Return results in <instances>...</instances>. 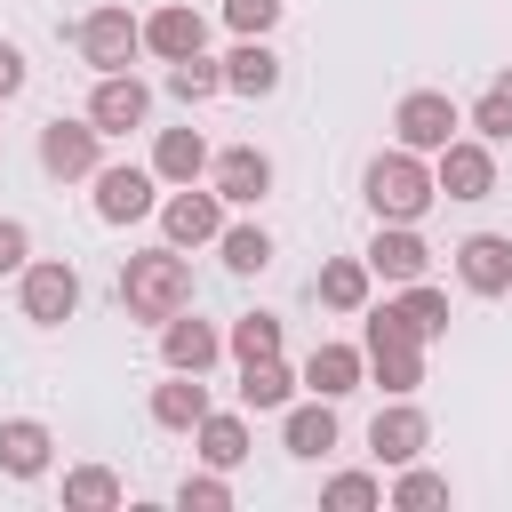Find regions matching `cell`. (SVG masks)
<instances>
[{"mask_svg":"<svg viewBox=\"0 0 512 512\" xmlns=\"http://www.w3.org/2000/svg\"><path fill=\"white\" fill-rule=\"evenodd\" d=\"M120 312L128 320H176L192 312V264L176 248H144L120 264Z\"/></svg>","mask_w":512,"mask_h":512,"instance_id":"6da1fadb","label":"cell"},{"mask_svg":"<svg viewBox=\"0 0 512 512\" xmlns=\"http://www.w3.org/2000/svg\"><path fill=\"white\" fill-rule=\"evenodd\" d=\"M360 192H368V208H376V224H416L432 200H440V184H432V168L400 144V152H376L368 160V176H360Z\"/></svg>","mask_w":512,"mask_h":512,"instance_id":"7a4b0ae2","label":"cell"},{"mask_svg":"<svg viewBox=\"0 0 512 512\" xmlns=\"http://www.w3.org/2000/svg\"><path fill=\"white\" fill-rule=\"evenodd\" d=\"M360 352H368V376H376L392 400H408V392L424 384V336L408 328V312H400V304H376V312H368Z\"/></svg>","mask_w":512,"mask_h":512,"instance_id":"3957f363","label":"cell"},{"mask_svg":"<svg viewBox=\"0 0 512 512\" xmlns=\"http://www.w3.org/2000/svg\"><path fill=\"white\" fill-rule=\"evenodd\" d=\"M72 312H80V272H72L64 256L24 264V320H32V328H64Z\"/></svg>","mask_w":512,"mask_h":512,"instance_id":"277c9868","label":"cell"},{"mask_svg":"<svg viewBox=\"0 0 512 512\" xmlns=\"http://www.w3.org/2000/svg\"><path fill=\"white\" fill-rule=\"evenodd\" d=\"M392 136H400L408 152H440V144H456V104H448L440 88H408L400 112H392Z\"/></svg>","mask_w":512,"mask_h":512,"instance_id":"5b68a950","label":"cell"},{"mask_svg":"<svg viewBox=\"0 0 512 512\" xmlns=\"http://www.w3.org/2000/svg\"><path fill=\"white\" fill-rule=\"evenodd\" d=\"M96 144H104V128H96V120H48V128H40V168H48L56 184L96 176Z\"/></svg>","mask_w":512,"mask_h":512,"instance_id":"8992f818","label":"cell"},{"mask_svg":"<svg viewBox=\"0 0 512 512\" xmlns=\"http://www.w3.org/2000/svg\"><path fill=\"white\" fill-rule=\"evenodd\" d=\"M136 48H144V24H136L128 8H96V16L80 24V56H88L96 72H128Z\"/></svg>","mask_w":512,"mask_h":512,"instance_id":"52a82bcc","label":"cell"},{"mask_svg":"<svg viewBox=\"0 0 512 512\" xmlns=\"http://www.w3.org/2000/svg\"><path fill=\"white\" fill-rule=\"evenodd\" d=\"M424 448H432V424H424V408H408V400L376 408V424H368V456H376V464H416Z\"/></svg>","mask_w":512,"mask_h":512,"instance_id":"ba28073f","label":"cell"},{"mask_svg":"<svg viewBox=\"0 0 512 512\" xmlns=\"http://www.w3.org/2000/svg\"><path fill=\"white\" fill-rule=\"evenodd\" d=\"M144 112H152V88H144L136 72H104V80H96V96H88V120H96L104 136L144 128Z\"/></svg>","mask_w":512,"mask_h":512,"instance_id":"9c48e42d","label":"cell"},{"mask_svg":"<svg viewBox=\"0 0 512 512\" xmlns=\"http://www.w3.org/2000/svg\"><path fill=\"white\" fill-rule=\"evenodd\" d=\"M432 184L448 192V200H488L496 192V152L488 144H440V168H432Z\"/></svg>","mask_w":512,"mask_h":512,"instance_id":"30bf717a","label":"cell"},{"mask_svg":"<svg viewBox=\"0 0 512 512\" xmlns=\"http://www.w3.org/2000/svg\"><path fill=\"white\" fill-rule=\"evenodd\" d=\"M160 224H168V248H200V240H216L224 232V192H176L168 208H160Z\"/></svg>","mask_w":512,"mask_h":512,"instance_id":"8fae6325","label":"cell"},{"mask_svg":"<svg viewBox=\"0 0 512 512\" xmlns=\"http://www.w3.org/2000/svg\"><path fill=\"white\" fill-rule=\"evenodd\" d=\"M456 272H464L472 296H504V288H512V240H504V232H472V240L456 248Z\"/></svg>","mask_w":512,"mask_h":512,"instance_id":"7c38bea8","label":"cell"},{"mask_svg":"<svg viewBox=\"0 0 512 512\" xmlns=\"http://www.w3.org/2000/svg\"><path fill=\"white\" fill-rule=\"evenodd\" d=\"M208 168H216V192H224L232 208H256V200L272 192V160H264L256 144H232V152H216Z\"/></svg>","mask_w":512,"mask_h":512,"instance_id":"4fadbf2b","label":"cell"},{"mask_svg":"<svg viewBox=\"0 0 512 512\" xmlns=\"http://www.w3.org/2000/svg\"><path fill=\"white\" fill-rule=\"evenodd\" d=\"M96 216L104 224L152 216V168H96Z\"/></svg>","mask_w":512,"mask_h":512,"instance_id":"5bb4252c","label":"cell"},{"mask_svg":"<svg viewBox=\"0 0 512 512\" xmlns=\"http://www.w3.org/2000/svg\"><path fill=\"white\" fill-rule=\"evenodd\" d=\"M424 264H432V248L416 240V224H376V240H368V272H384V280H424Z\"/></svg>","mask_w":512,"mask_h":512,"instance_id":"9a60e30c","label":"cell"},{"mask_svg":"<svg viewBox=\"0 0 512 512\" xmlns=\"http://www.w3.org/2000/svg\"><path fill=\"white\" fill-rule=\"evenodd\" d=\"M200 416H208V384L192 368H168V384H152V424L160 432H200Z\"/></svg>","mask_w":512,"mask_h":512,"instance_id":"2e32d148","label":"cell"},{"mask_svg":"<svg viewBox=\"0 0 512 512\" xmlns=\"http://www.w3.org/2000/svg\"><path fill=\"white\" fill-rule=\"evenodd\" d=\"M216 352H224V336H216L208 320H184V312H176V320H160V360H168V368L208 376V368H216Z\"/></svg>","mask_w":512,"mask_h":512,"instance_id":"e0dca14e","label":"cell"},{"mask_svg":"<svg viewBox=\"0 0 512 512\" xmlns=\"http://www.w3.org/2000/svg\"><path fill=\"white\" fill-rule=\"evenodd\" d=\"M48 448H56V440H48L40 416H8V424H0V472H8V480H40V472H48Z\"/></svg>","mask_w":512,"mask_h":512,"instance_id":"ac0fdd59","label":"cell"},{"mask_svg":"<svg viewBox=\"0 0 512 512\" xmlns=\"http://www.w3.org/2000/svg\"><path fill=\"white\" fill-rule=\"evenodd\" d=\"M360 376H368V352H352V344H312V360H304V384H312L320 400L360 392Z\"/></svg>","mask_w":512,"mask_h":512,"instance_id":"d6986e66","label":"cell"},{"mask_svg":"<svg viewBox=\"0 0 512 512\" xmlns=\"http://www.w3.org/2000/svg\"><path fill=\"white\" fill-rule=\"evenodd\" d=\"M144 48H152V56H168V64H176V56H200V48H208V24H200L184 0H168V8L144 24Z\"/></svg>","mask_w":512,"mask_h":512,"instance_id":"ffe728a7","label":"cell"},{"mask_svg":"<svg viewBox=\"0 0 512 512\" xmlns=\"http://www.w3.org/2000/svg\"><path fill=\"white\" fill-rule=\"evenodd\" d=\"M288 400H296V368L280 352L240 360V408H288Z\"/></svg>","mask_w":512,"mask_h":512,"instance_id":"44dd1931","label":"cell"},{"mask_svg":"<svg viewBox=\"0 0 512 512\" xmlns=\"http://www.w3.org/2000/svg\"><path fill=\"white\" fill-rule=\"evenodd\" d=\"M280 440H288V456H328V448H336V400L288 408V416H280Z\"/></svg>","mask_w":512,"mask_h":512,"instance_id":"7402d4cb","label":"cell"},{"mask_svg":"<svg viewBox=\"0 0 512 512\" xmlns=\"http://www.w3.org/2000/svg\"><path fill=\"white\" fill-rule=\"evenodd\" d=\"M224 88H232V96H272V88H280V56H272L264 40H240V48L224 56Z\"/></svg>","mask_w":512,"mask_h":512,"instance_id":"603a6c76","label":"cell"},{"mask_svg":"<svg viewBox=\"0 0 512 512\" xmlns=\"http://www.w3.org/2000/svg\"><path fill=\"white\" fill-rule=\"evenodd\" d=\"M200 168H208L200 128H160V144H152V176H160V184H192Z\"/></svg>","mask_w":512,"mask_h":512,"instance_id":"cb8c5ba5","label":"cell"},{"mask_svg":"<svg viewBox=\"0 0 512 512\" xmlns=\"http://www.w3.org/2000/svg\"><path fill=\"white\" fill-rule=\"evenodd\" d=\"M320 304L328 312H368V256H336V264H320Z\"/></svg>","mask_w":512,"mask_h":512,"instance_id":"d4e9b609","label":"cell"},{"mask_svg":"<svg viewBox=\"0 0 512 512\" xmlns=\"http://www.w3.org/2000/svg\"><path fill=\"white\" fill-rule=\"evenodd\" d=\"M216 248H224V272H240V280L272 264V232H264V224H224Z\"/></svg>","mask_w":512,"mask_h":512,"instance_id":"484cf974","label":"cell"},{"mask_svg":"<svg viewBox=\"0 0 512 512\" xmlns=\"http://www.w3.org/2000/svg\"><path fill=\"white\" fill-rule=\"evenodd\" d=\"M200 456H208L216 472H232V464L248 456V424H240V416H216V408H208V416H200Z\"/></svg>","mask_w":512,"mask_h":512,"instance_id":"4316f807","label":"cell"},{"mask_svg":"<svg viewBox=\"0 0 512 512\" xmlns=\"http://www.w3.org/2000/svg\"><path fill=\"white\" fill-rule=\"evenodd\" d=\"M400 312H408V328H416L424 344H432V336H448V296H440L432 280H408V288H400Z\"/></svg>","mask_w":512,"mask_h":512,"instance_id":"83f0119b","label":"cell"},{"mask_svg":"<svg viewBox=\"0 0 512 512\" xmlns=\"http://www.w3.org/2000/svg\"><path fill=\"white\" fill-rule=\"evenodd\" d=\"M128 488H120V472H104V464H72L64 472V504H88V512H104V504H120Z\"/></svg>","mask_w":512,"mask_h":512,"instance_id":"f1b7e54d","label":"cell"},{"mask_svg":"<svg viewBox=\"0 0 512 512\" xmlns=\"http://www.w3.org/2000/svg\"><path fill=\"white\" fill-rule=\"evenodd\" d=\"M224 88V64H208V56H176L168 64V96H184V104H208Z\"/></svg>","mask_w":512,"mask_h":512,"instance_id":"f546056e","label":"cell"},{"mask_svg":"<svg viewBox=\"0 0 512 512\" xmlns=\"http://www.w3.org/2000/svg\"><path fill=\"white\" fill-rule=\"evenodd\" d=\"M224 344H232V360H264V352H280V312H240Z\"/></svg>","mask_w":512,"mask_h":512,"instance_id":"4dcf8cb0","label":"cell"},{"mask_svg":"<svg viewBox=\"0 0 512 512\" xmlns=\"http://www.w3.org/2000/svg\"><path fill=\"white\" fill-rule=\"evenodd\" d=\"M320 504H328V512H376L384 488H376V472H336V480L320 488Z\"/></svg>","mask_w":512,"mask_h":512,"instance_id":"1f68e13d","label":"cell"},{"mask_svg":"<svg viewBox=\"0 0 512 512\" xmlns=\"http://www.w3.org/2000/svg\"><path fill=\"white\" fill-rule=\"evenodd\" d=\"M392 504H400V512H432V504H448V480H440V472H424V464H400Z\"/></svg>","mask_w":512,"mask_h":512,"instance_id":"d6a6232c","label":"cell"},{"mask_svg":"<svg viewBox=\"0 0 512 512\" xmlns=\"http://www.w3.org/2000/svg\"><path fill=\"white\" fill-rule=\"evenodd\" d=\"M280 8H288V0H224V24H232L240 40H264V32L280 24Z\"/></svg>","mask_w":512,"mask_h":512,"instance_id":"836d02e7","label":"cell"},{"mask_svg":"<svg viewBox=\"0 0 512 512\" xmlns=\"http://www.w3.org/2000/svg\"><path fill=\"white\" fill-rule=\"evenodd\" d=\"M176 504H184V512H232V488H224L216 472H192V480L176 488Z\"/></svg>","mask_w":512,"mask_h":512,"instance_id":"e575fe53","label":"cell"},{"mask_svg":"<svg viewBox=\"0 0 512 512\" xmlns=\"http://www.w3.org/2000/svg\"><path fill=\"white\" fill-rule=\"evenodd\" d=\"M472 128H480V136H512V80H496V88L472 104Z\"/></svg>","mask_w":512,"mask_h":512,"instance_id":"d590c367","label":"cell"},{"mask_svg":"<svg viewBox=\"0 0 512 512\" xmlns=\"http://www.w3.org/2000/svg\"><path fill=\"white\" fill-rule=\"evenodd\" d=\"M24 264H32V232L16 216H0V272H24Z\"/></svg>","mask_w":512,"mask_h":512,"instance_id":"8d00e7d4","label":"cell"},{"mask_svg":"<svg viewBox=\"0 0 512 512\" xmlns=\"http://www.w3.org/2000/svg\"><path fill=\"white\" fill-rule=\"evenodd\" d=\"M16 88H24V48H16V40H0V104H8Z\"/></svg>","mask_w":512,"mask_h":512,"instance_id":"74e56055","label":"cell"}]
</instances>
